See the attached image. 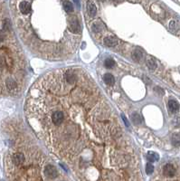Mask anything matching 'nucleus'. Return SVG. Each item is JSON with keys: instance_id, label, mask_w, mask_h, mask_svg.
Here are the masks:
<instances>
[{"instance_id": "obj_1", "label": "nucleus", "mask_w": 180, "mask_h": 181, "mask_svg": "<svg viewBox=\"0 0 180 181\" xmlns=\"http://www.w3.org/2000/svg\"><path fill=\"white\" fill-rule=\"evenodd\" d=\"M44 175L48 178L54 179L58 177V170L57 168L53 165H47L44 168Z\"/></svg>"}, {"instance_id": "obj_2", "label": "nucleus", "mask_w": 180, "mask_h": 181, "mask_svg": "<svg viewBox=\"0 0 180 181\" xmlns=\"http://www.w3.org/2000/svg\"><path fill=\"white\" fill-rule=\"evenodd\" d=\"M64 121V115L62 111H55L52 115V121L56 126H59Z\"/></svg>"}, {"instance_id": "obj_3", "label": "nucleus", "mask_w": 180, "mask_h": 181, "mask_svg": "<svg viewBox=\"0 0 180 181\" xmlns=\"http://www.w3.org/2000/svg\"><path fill=\"white\" fill-rule=\"evenodd\" d=\"M69 28L72 32L77 34L81 31V25L77 18L73 17L69 21Z\"/></svg>"}, {"instance_id": "obj_4", "label": "nucleus", "mask_w": 180, "mask_h": 181, "mask_svg": "<svg viewBox=\"0 0 180 181\" xmlns=\"http://www.w3.org/2000/svg\"><path fill=\"white\" fill-rule=\"evenodd\" d=\"M103 44L108 47H115L118 44V39L113 36H108L104 37Z\"/></svg>"}, {"instance_id": "obj_5", "label": "nucleus", "mask_w": 180, "mask_h": 181, "mask_svg": "<svg viewBox=\"0 0 180 181\" xmlns=\"http://www.w3.org/2000/svg\"><path fill=\"white\" fill-rule=\"evenodd\" d=\"M163 173L166 177L172 178V177L175 176L176 169H175V168H174L173 165H171V164H167V165H165L164 168H163Z\"/></svg>"}, {"instance_id": "obj_6", "label": "nucleus", "mask_w": 180, "mask_h": 181, "mask_svg": "<svg viewBox=\"0 0 180 181\" xmlns=\"http://www.w3.org/2000/svg\"><path fill=\"white\" fill-rule=\"evenodd\" d=\"M19 9L22 14L27 15L30 13V11H31V5L27 1H22L19 5Z\"/></svg>"}, {"instance_id": "obj_7", "label": "nucleus", "mask_w": 180, "mask_h": 181, "mask_svg": "<svg viewBox=\"0 0 180 181\" xmlns=\"http://www.w3.org/2000/svg\"><path fill=\"white\" fill-rule=\"evenodd\" d=\"M25 161V157L22 153H15L13 156V162L15 165L16 166H20L21 164H23V162Z\"/></svg>"}, {"instance_id": "obj_8", "label": "nucleus", "mask_w": 180, "mask_h": 181, "mask_svg": "<svg viewBox=\"0 0 180 181\" xmlns=\"http://www.w3.org/2000/svg\"><path fill=\"white\" fill-rule=\"evenodd\" d=\"M131 57H132V59L134 60L135 62H140L141 59L143 58V52H142L140 49H138L137 48V49H135L132 52Z\"/></svg>"}, {"instance_id": "obj_9", "label": "nucleus", "mask_w": 180, "mask_h": 181, "mask_svg": "<svg viewBox=\"0 0 180 181\" xmlns=\"http://www.w3.org/2000/svg\"><path fill=\"white\" fill-rule=\"evenodd\" d=\"M87 10H88V13L91 16H94L97 12V8L95 4L92 1H89L87 3Z\"/></svg>"}, {"instance_id": "obj_10", "label": "nucleus", "mask_w": 180, "mask_h": 181, "mask_svg": "<svg viewBox=\"0 0 180 181\" xmlns=\"http://www.w3.org/2000/svg\"><path fill=\"white\" fill-rule=\"evenodd\" d=\"M103 81L105 82L107 85H113L114 82H115V79L113 77L112 74L111 73H105V74L103 75Z\"/></svg>"}, {"instance_id": "obj_11", "label": "nucleus", "mask_w": 180, "mask_h": 181, "mask_svg": "<svg viewBox=\"0 0 180 181\" xmlns=\"http://www.w3.org/2000/svg\"><path fill=\"white\" fill-rule=\"evenodd\" d=\"M168 108H169V111L171 112L175 113L179 110V104L177 101L170 100L169 101H168Z\"/></svg>"}, {"instance_id": "obj_12", "label": "nucleus", "mask_w": 180, "mask_h": 181, "mask_svg": "<svg viewBox=\"0 0 180 181\" xmlns=\"http://www.w3.org/2000/svg\"><path fill=\"white\" fill-rule=\"evenodd\" d=\"M131 121L135 125H138L142 122V117L138 112H133L131 114Z\"/></svg>"}, {"instance_id": "obj_13", "label": "nucleus", "mask_w": 180, "mask_h": 181, "mask_svg": "<svg viewBox=\"0 0 180 181\" xmlns=\"http://www.w3.org/2000/svg\"><path fill=\"white\" fill-rule=\"evenodd\" d=\"M147 158H148V160L150 161V162H155V161L159 160V156L158 153H156V152H154V151H149L147 153Z\"/></svg>"}, {"instance_id": "obj_14", "label": "nucleus", "mask_w": 180, "mask_h": 181, "mask_svg": "<svg viewBox=\"0 0 180 181\" xmlns=\"http://www.w3.org/2000/svg\"><path fill=\"white\" fill-rule=\"evenodd\" d=\"M65 79H66V81L68 83L70 84H73L74 82H75V79H76V76H75V74L71 72V71H68L65 72Z\"/></svg>"}, {"instance_id": "obj_15", "label": "nucleus", "mask_w": 180, "mask_h": 181, "mask_svg": "<svg viewBox=\"0 0 180 181\" xmlns=\"http://www.w3.org/2000/svg\"><path fill=\"white\" fill-rule=\"evenodd\" d=\"M146 63H147V66L149 68L150 70H154L156 66L155 59L153 57H151V56H148L147 59H146Z\"/></svg>"}, {"instance_id": "obj_16", "label": "nucleus", "mask_w": 180, "mask_h": 181, "mask_svg": "<svg viewBox=\"0 0 180 181\" xmlns=\"http://www.w3.org/2000/svg\"><path fill=\"white\" fill-rule=\"evenodd\" d=\"M171 142L173 146L179 147L180 146V133H174L171 138Z\"/></svg>"}, {"instance_id": "obj_17", "label": "nucleus", "mask_w": 180, "mask_h": 181, "mask_svg": "<svg viewBox=\"0 0 180 181\" xmlns=\"http://www.w3.org/2000/svg\"><path fill=\"white\" fill-rule=\"evenodd\" d=\"M63 8L66 11V13H73V5L70 1H64L63 2Z\"/></svg>"}, {"instance_id": "obj_18", "label": "nucleus", "mask_w": 180, "mask_h": 181, "mask_svg": "<svg viewBox=\"0 0 180 181\" xmlns=\"http://www.w3.org/2000/svg\"><path fill=\"white\" fill-rule=\"evenodd\" d=\"M115 61L111 58H108L105 60V62H104V65H105L106 68H108V69H111V68H113L115 66Z\"/></svg>"}, {"instance_id": "obj_19", "label": "nucleus", "mask_w": 180, "mask_h": 181, "mask_svg": "<svg viewBox=\"0 0 180 181\" xmlns=\"http://www.w3.org/2000/svg\"><path fill=\"white\" fill-rule=\"evenodd\" d=\"M179 22L176 21V20H172L170 23H169V28L173 31V32H176L177 30L179 29Z\"/></svg>"}, {"instance_id": "obj_20", "label": "nucleus", "mask_w": 180, "mask_h": 181, "mask_svg": "<svg viewBox=\"0 0 180 181\" xmlns=\"http://www.w3.org/2000/svg\"><path fill=\"white\" fill-rule=\"evenodd\" d=\"M102 30V24L100 22H96L92 25V31L95 33H99Z\"/></svg>"}, {"instance_id": "obj_21", "label": "nucleus", "mask_w": 180, "mask_h": 181, "mask_svg": "<svg viewBox=\"0 0 180 181\" xmlns=\"http://www.w3.org/2000/svg\"><path fill=\"white\" fill-rule=\"evenodd\" d=\"M154 171V166L151 163H148L146 165V173L148 175H151Z\"/></svg>"}, {"instance_id": "obj_22", "label": "nucleus", "mask_w": 180, "mask_h": 181, "mask_svg": "<svg viewBox=\"0 0 180 181\" xmlns=\"http://www.w3.org/2000/svg\"><path fill=\"white\" fill-rule=\"evenodd\" d=\"M7 87L9 88V89H14V88H15V86H16V83H15V82L13 80V79H8V80L7 81Z\"/></svg>"}, {"instance_id": "obj_23", "label": "nucleus", "mask_w": 180, "mask_h": 181, "mask_svg": "<svg viewBox=\"0 0 180 181\" xmlns=\"http://www.w3.org/2000/svg\"><path fill=\"white\" fill-rule=\"evenodd\" d=\"M3 27L5 28V30H10L11 28V24H10V21L8 19H5L3 22Z\"/></svg>"}, {"instance_id": "obj_24", "label": "nucleus", "mask_w": 180, "mask_h": 181, "mask_svg": "<svg viewBox=\"0 0 180 181\" xmlns=\"http://www.w3.org/2000/svg\"><path fill=\"white\" fill-rule=\"evenodd\" d=\"M121 117H122V120L124 121V122H125V124H126V126H127V127H129V126H130V123H129V121L127 120V118H126L123 114L121 115Z\"/></svg>"}, {"instance_id": "obj_25", "label": "nucleus", "mask_w": 180, "mask_h": 181, "mask_svg": "<svg viewBox=\"0 0 180 181\" xmlns=\"http://www.w3.org/2000/svg\"><path fill=\"white\" fill-rule=\"evenodd\" d=\"M4 39H5V34L2 31H0V42L3 41Z\"/></svg>"}, {"instance_id": "obj_26", "label": "nucleus", "mask_w": 180, "mask_h": 181, "mask_svg": "<svg viewBox=\"0 0 180 181\" xmlns=\"http://www.w3.org/2000/svg\"><path fill=\"white\" fill-rule=\"evenodd\" d=\"M4 66V61L2 60V58H0V69H2Z\"/></svg>"}]
</instances>
